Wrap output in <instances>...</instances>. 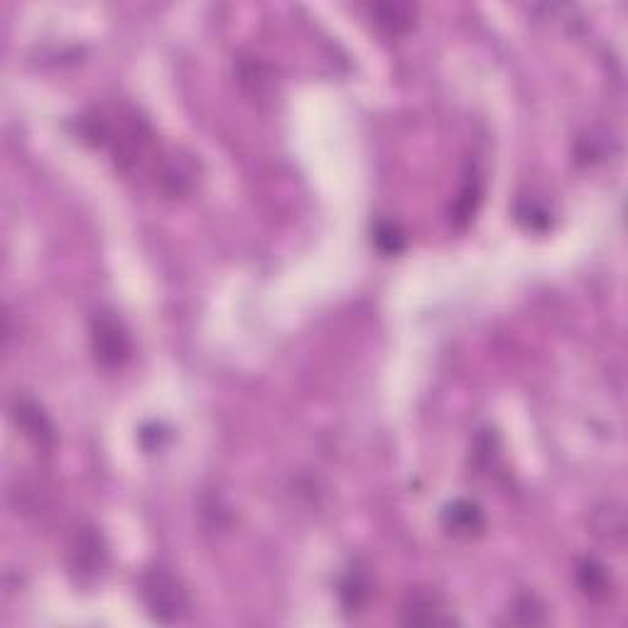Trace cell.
Listing matches in <instances>:
<instances>
[{
  "label": "cell",
  "instance_id": "1",
  "mask_svg": "<svg viewBox=\"0 0 628 628\" xmlns=\"http://www.w3.org/2000/svg\"><path fill=\"white\" fill-rule=\"evenodd\" d=\"M140 597L148 614L160 624H175L192 614L189 592L165 567H153L140 577Z\"/></svg>",
  "mask_w": 628,
  "mask_h": 628
},
{
  "label": "cell",
  "instance_id": "2",
  "mask_svg": "<svg viewBox=\"0 0 628 628\" xmlns=\"http://www.w3.org/2000/svg\"><path fill=\"white\" fill-rule=\"evenodd\" d=\"M91 351L104 368H121L131 359V337L121 319L111 312L96 314L91 322Z\"/></svg>",
  "mask_w": 628,
  "mask_h": 628
},
{
  "label": "cell",
  "instance_id": "3",
  "mask_svg": "<svg viewBox=\"0 0 628 628\" xmlns=\"http://www.w3.org/2000/svg\"><path fill=\"white\" fill-rule=\"evenodd\" d=\"M403 624L410 626H452L457 624L449 614L447 604L435 592H415L410 594L403 606Z\"/></svg>",
  "mask_w": 628,
  "mask_h": 628
},
{
  "label": "cell",
  "instance_id": "4",
  "mask_svg": "<svg viewBox=\"0 0 628 628\" xmlns=\"http://www.w3.org/2000/svg\"><path fill=\"white\" fill-rule=\"evenodd\" d=\"M13 418L18 422L20 430L25 432L27 440L35 442L40 449H52L54 445V425L47 418L40 403L32 398H15L13 403Z\"/></svg>",
  "mask_w": 628,
  "mask_h": 628
},
{
  "label": "cell",
  "instance_id": "5",
  "mask_svg": "<svg viewBox=\"0 0 628 628\" xmlns=\"http://www.w3.org/2000/svg\"><path fill=\"white\" fill-rule=\"evenodd\" d=\"M442 525L449 535L462 540L479 538L486 528L484 511H481L479 503L467 501V498H457V501L447 503L445 511H442Z\"/></svg>",
  "mask_w": 628,
  "mask_h": 628
},
{
  "label": "cell",
  "instance_id": "6",
  "mask_svg": "<svg viewBox=\"0 0 628 628\" xmlns=\"http://www.w3.org/2000/svg\"><path fill=\"white\" fill-rule=\"evenodd\" d=\"M106 567V545L99 533L94 530H84L77 540V550H74L72 570L79 572V582L89 584L99 577V572Z\"/></svg>",
  "mask_w": 628,
  "mask_h": 628
},
{
  "label": "cell",
  "instance_id": "7",
  "mask_svg": "<svg viewBox=\"0 0 628 628\" xmlns=\"http://www.w3.org/2000/svg\"><path fill=\"white\" fill-rule=\"evenodd\" d=\"M481 199H484V184H481V175L476 172V167L471 165V170L464 175L462 189H459L457 199L452 204V224L457 229H467L481 207Z\"/></svg>",
  "mask_w": 628,
  "mask_h": 628
},
{
  "label": "cell",
  "instance_id": "8",
  "mask_svg": "<svg viewBox=\"0 0 628 628\" xmlns=\"http://www.w3.org/2000/svg\"><path fill=\"white\" fill-rule=\"evenodd\" d=\"M592 533L609 545H624L626 513L619 501H606L592 513Z\"/></svg>",
  "mask_w": 628,
  "mask_h": 628
},
{
  "label": "cell",
  "instance_id": "9",
  "mask_svg": "<svg viewBox=\"0 0 628 628\" xmlns=\"http://www.w3.org/2000/svg\"><path fill=\"white\" fill-rule=\"evenodd\" d=\"M371 577H368V570L361 565H354L346 577L341 579L339 584V597L341 604H344L346 614H356L366 606L368 599H371Z\"/></svg>",
  "mask_w": 628,
  "mask_h": 628
},
{
  "label": "cell",
  "instance_id": "10",
  "mask_svg": "<svg viewBox=\"0 0 628 628\" xmlns=\"http://www.w3.org/2000/svg\"><path fill=\"white\" fill-rule=\"evenodd\" d=\"M577 584L589 599H594V602H602V599L609 597L611 587H614V584H611L609 572H606V567L599 565L597 560L579 562L577 565Z\"/></svg>",
  "mask_w": 628,
  "mask_h": 628
},
{
  "label": "cell",
  "instance_id": "11",
  "mask_svg": "<svg viewBox=\"0 0 628 628\" xmlns=\"http://www.w3.org/2000/svg\"><path fill=\"white\" fill-rule=\"evenodd\" d=\"M371 15L376 18V25L391 35L408 32L415 23V5L410 3H378L371 8Z\"/></svg>",
  "mask_w": 628,
  "mask_h": 628
},
{
  "label": "cell",
  "instance_id": "12",
  "mask_svg": "<svg viewBox=\"0 0 628 628\" xmlns=\"http://www.w3.org/2000/svg\"><path fill=\"white\" fill-rule=\"evenodd\" d=\"M508 621L518 626H540L548 624V611H545V604L535 594L523 592L511 602Z\"/></svg>",
  "mask_w": 628,
  "mask_h": 628
},
{
  "label": "cell",
  "instance_id": "13",
  "mask_svg": "<svg viewBox=\"0 0 628 628\" xmlns=\"http://www.w3.org/2000/svg\"><path fill=\"white\" fill-rule=\"evenodd\" d=\"M373 243L386 256H395L405 248V231L395 221H378L373 229Z\"/></svg>",
  "mask_w": 628,
  "mask_h": 628
},
{
  "label": "cell",
  "instance_id": "14",
  "mask_svg": "<svg viewBox=\"0 0 628 628\" xmlns=\"http://www.w3.org/2000/svg\"><path fill=\"white\" fill-rule=\"evenodd\" d=\"M516 216H518V221H523V224L533 231H548L552 224L550 211L545 207H540V204L533 202V199H521L516 207Z\"/></svg>",
  "mask_w": 628,
  "mask_h": 628
}]
</instances>
